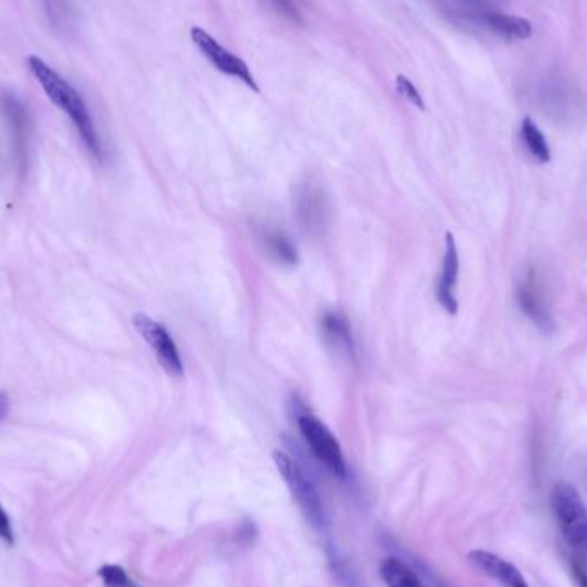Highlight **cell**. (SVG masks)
Masks as SVG:
<instances>
[{
  "label": "cell",
  "instance_id": "obj_19",
  "mask_svg": "<svg viewBox=\"0 0 587 587\" xmlns=\"http://www.w3.org/2000/svg\"><path fill=\"white\" fill-rule=\"evenodd\" d=\"M0 539L6 543V545H14V531L11 519L7 515L6 510L0 503Z\"/></svg>",
  "mask_w": 587,
  "mask_h": 587
},
{
  "label": "cell",
  "instance_id": "obj_5",
  "mask_svg": "<svg viewBox=\"0 0 587 587\" xmlns=\"http://www.w3.org/2000/svg\"><path fill=\"white\" fill-rule=\"evenodd\" d=\"M515 299L527 320L545 335L557 332V321L551 313L550 304L546 301L545 289L539 282L538 273L527 270L515 287Z\"/></svg>",
  "mask_w": 587,
  "mask_h": 587
},
{
  "label": "cell",
  "instance_id": "obj_18",
  "mask_svg": "<svg viewBox=\"0 0 587 587\" xmlns=\"http://www.w3.org/2000/svg\"><path fill=\"white\" fill-rule=\"evenodd\" d=\"M395 88L399 91L402 97L407 98L412 105H416L418 109L424 110V100L421 97V93H419L418 88L414 86L411 79L404 76V74H399L397 79H395Z\"/></svg>",
  "mask_w": 587,
  "mask_h": 587
},
{
  "label": "cell",
  "instance_id": "obj_9",
  "mask_svg": "<svg viewBox=\"0 0 587 587\" xmlns=\"http://www.w3.org/2000/svg\"><path fill=\"white\" fill-rule=\"evenodd\" d=\"M133 323L136 330L141 333V337L152 347L164 370L172 376L184 375L181 354L177 351L176 342L170 337L169 330L143 313L134 315Z\"/></svg>",
  "mask_w": 587,
  "mask_h": 587
},
{
  "label": "cell",
  "instance_id": "obj_7",
  "mask_svg": "<svg viewBox=\"0 0 587 587\" xmlns=\"http://www.w3.org/2000/svg\"><path fill=\"white\" fill-rule=\"evenodd\" d=\"M297 222L308 236L320 237L327 229L330 205L327 193L318 182L301 184L296 194Z\"/></svg>",
  "mask_w": 587,
  "mask_h": 587
},
{
  "label": "cell",
  "instance_id": "obj_16",
  "mask_svg": "<svg viewBox=\"0 0 587 587\" xmlns=\"http://www.w3.org/2000/svg\"><path fill=\"white\" fill-rule=\"evenodd\" d=\"M521 138L524 145H526L527 152L531 153L534 160H538L539 164H548L550 162V145L546 141L545 134L541 133V129L536 126L533 119L526 117L522 121Z\"/></svg>",
  "mask_w": 587,
  "mask_h": 587
},
{
  "label": "cell",
  "instance_id": "obj_4",
  "mask_svg": "<svg viewBox=\"0 0 587 587\" xmlns=\"http://www.w3.org/2000/svg\"><path fill=\"white\" fill-rule=\"evenodd\" d=\"M297 426L316 459L320 460L321 464L330 469L335 476L345 478L347 467H345L342 448L327 426L306 411L297 412Z\"/></svg>",
  "mask_w": 587,
  "mask_h": 587
},
{
  "label": "cell",
  "instance_id": "obj_12",
  "mask_svg": "<svg viewBox=\"0 0 587 587\" xmlns=\"http://www.w3.org/2000/svg\"><path fill=\"white\" fill-rule=\"evenodd\" d=\"M321 337L327 342L333 351L342 354H352L354 351V339H352L351 327L344 316L339 313H325L320 320Z\"/></svg>",
  "mask_w": 587,
  "mask_h": 587
},
{
  "label": "cell",
  "instance_id": "obj_17",
  "mask_svg": "<svg viewBox=\"0 0 587 587\" xmlns=\"http://www.w3.org/2000/svg\"><path fill=\"white\" fill-rule=\"evenodd\" d=\"M98 575L105 587H140L119 565H103L98 570Z\"/></svg>",
  "mask_w": 587,
  "mask_h": 587
},
{
  "label": "cell",
  "instance_id": "obj_1",
  "mask_svg": "<svg viewBox=\"0 0 587 587\" xmlns=\"http://www.w3.org/2000/svg\"><path fill=\"white\" fill-rule=\"evenodd\" d=\"M26 66L31 76L37 79L38 85L47 93L50 102H54L73 121L79 138L83 140L91 155L97 160H102V143L98 138L95 122L91 119L90 110L79 91L37 55H30L26 59Z\"/></svg>",
  "mask_w": 587,
  "mask_h": 587
},
{
  "label": "cell",
  "instance_id": "obj_6",
  "mask_svg": "<svg viewBox=\"0 0 587 587\" xmlns=\"http://www.w3.org/2000/svg\"><path fill=\"white\" fill-rule=\"evenodd\" d=\"M191 40L200 49L201 54L205 55L206 61L213 64L220 73L243 81L244 85L256 91V93L260 91V86L256 83L255 76L251 73L248 64L241 57H237L236 54H232L230 50L222 47L210 33H206L205 30L194 26V28H191Z\"/></svg>",
  "mask_w": 587,
  "mask_h": 587
},
{
  "label": "cell",
  "instance_id": "obj_10",
  "mask_svg": "<svg viewBox=\"0 0 587 587\" xmlns=\"http://www.w3.org/2000/svg\"><path fill=\"white\" fill-rule=\"evenodd\" d=\"M459 267V249L455 244L454 236L448 232L447 241H445L442 275H440L438 284H436V299L450 315H455L457 309H459V303H457V297H455V287H457V280H459Z\"/></svg>",
  "mask_w": 587,
  "mask_h": 587
},
{
  "label": "cell",
  "instance_id": "obj_15",
  "mask_svg": "<svg viewBox=\"0 0 587 587\" xmlns=\"http://www.w3.org/2000/svg\"><path fill=\"white\" fill-rule=\"evenodd\" d=\"M380 574L387 587H424L416 572L397 558L385 560L380 567Z\"/></svg>",
  "mask_w": 587,
  "mask_h": 587
},
{
  "label": "cell",
  "instance_id": "obj_13",
  "mask_svg": "<svg viewBox=\"0 0 587 587\" xmlns=\"http://www.w3.org/2000/svg\"><path fill=\"white\" fill-rule=\"evenodd\" d=\"M258 241H260L263 251L275 263L284 265V267H296L297 261H299L297 249L285 234L279 230L261 229L258 230Z\"/></svg>",
  "mask_w": 587,
  "mask_h": 587
},
{
  "label": "cell",
  "instance_id": "obj_2",
  "mask_svg": "<svg viewBox=\"0 0 587 587\" xmlns=\"http://www.w3.org/2000/svg\"><path fill=\"white\" fill-rule=\"evenodd\" d=\"M551 510L565 545L575 563L587 570V505L581 493L569 483H557L551 490Z\"/></svg>",
  "mask_w": 587,
  "mask_h": 587
},
{
  "label": "cell",
  "instance_id": "obj_21",
  "mask_svg": "<svg viewBox=\"0 0 587 587\" xmlns=\"http://www.w3.org/2000/svg\"><path fill=\"white\" fill-rule=\"evenodd\" d=\"M9 406H11V400L6 392H0V423L6 419L7 412H9Z\"/></svg>",
  "mask_w": 587,
  "mask_h": 587
},
{
  "label": "cell",
  "instance_id": "obj_11",
  "mask_svg": "<svg viewBox=\"0 0 587 587\" xmlns=\"http://www.w3.org/2000/svg\"><path fill=\"white\" fill-rule=\"evenodd\" d=\"M469 562L473 563L479 572H483L491 579L500 582L503 587H529L521 570L495 553L485 550L471 551Z\"/></svg>",
  "mask_w": 587,
  "mask_h": 587
},
{
  "label": "cell",
  "instance_id": "obj_8",
  "mask_svg": "<svg viewBox=\"0 0 587 587\" xmlns=\"http://www.w3.org/2000/svg\"><path fill=\"white\" fill-rule=\"evenodd\" d=\"M0 110H2L7 128H9L19 167L25 169L26 165H28V155H30V110L26 107L25 102L13 91H2L0 93Z\"/></svg>",
  "mask_w": 587,
  "mask_h": 587
},
{
  "label": "cell",
  "instance_id": "obj_14",
  "mask_svg": "<svg viewBox=\"0 0 587 587\" xmlns=\"http://www.w3.org/2000/svg\"><path fill=\"white\" fill-rule=\"evenodd\" d=\"M486 25L491 30L497 31L498 35L505 38H517V40H527L533 37V25L527 19L519 16H510V14L488 13L485 16Z\"/></svg>",
  "mask_w": 587,
  "mask_h": 587
},
{
  "label": "cell",
  "instance_id": "obj_3",
  "mask_svg": "<svg viewBox=\"0 0 587 587\" xmlns=\"http://www.w3.org/2000/svg\"><path fill=\"white\" fill-rule=\"evenodd\" d=\"M273 460L277 464L279 473L284 478L285 485L289 486L292 497L296 500L297 505L301 507L304 515L308 517L309 522L316 527H323L325 524V514H323V503H321L320 493L313 485V481L304 474L303 469L297 466V462L284 454V452H275Z\"/></svg>",
  "mask_w": 587,
  "mask_h": 587
},
{
  "label": "cell",
  "instance_id": "obj_20",
  "mask_svg": "<svg viewBox=\"0 0 587 587\" xmlns=\"http://www.w3.org/2000/svg\"><path fill=\"white\" fill-rule=\"evenodd\" d=\"M273 2H275V6L279 7L285 16H289L294 21L299 19V9H297L296 0H273Z\"/></svg>",
  "mask_w": 587,
  "mask_h": 587
}]
</instances>
